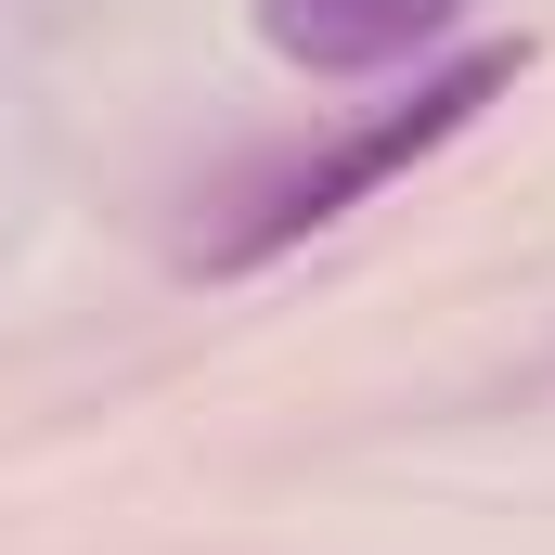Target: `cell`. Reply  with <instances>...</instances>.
Segmentation results:
<instances>
[{
	"mask_svg": "<svg viewBox=\"0 0 555 555\" xmlns=\"http://www.w3.org/2000/svg\"><path fill=\"white\" fill-rule=\"evenodd\" d=\"M530 78V39H478V52H439L401 104H375V117H349V130H323L310 155H284L272 181H246V207L207 233V272H259L284 246H310V233H336L349 207H375L401 168H426L439 142H465L504 91Z\"/></svg>",
	"mask_w": 555,
	"mask_h": 555,
	"instance_id": "obj_1",
	"label": "cell"
},
{
	"mask_svg": "<svg viewBox=\"0 0 555 555\" xmlns=\"http://www.w3.org/2000/svg\"><path fill=\"white\" fill-rule=\"evenodd\" d=\"M246 13L297 78H388L465 26V0H246Z\"/></svg>",
	"mask_w": 555,
	"mask_h": 555,
	"instance_id": "obj_2",
	"label": "cell"
}]
</instances>
